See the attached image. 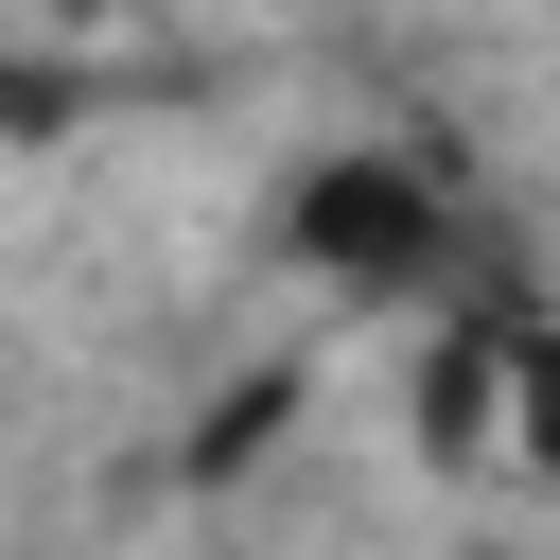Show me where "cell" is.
Returning <instances> with one entry per match:
<instances>
[{"mask_svg": "<svg viewBox=\"0 0 560 560\" xmlns=\"http://www.w3.org/2000/svg\"><path fill=\"white\" fill-rule=\"evenodd\" d=\"M280 245H298L315 280H350V298H420V280L455 262V210H438V175H420L402 140H350V158H315V175L280 192Z\"/></svg>", "mask_w": 560, "mask_h": 560, "instance_id": "6da1fadb", "label": "cell"}, {"mask_svg": "<svg viewBox=\"0 0 560 560\" xmlns=\"http://www.w3.org/2000/svg\"><path fill=\"white\" fill-rule=\"evenodd\" d=\"M508 438L525 472H560V332H508Z\"/></svg>", "mask_w": 560, "mask_h": 560, "instance_id": "7a4b0ae2", "label": "cell"}, {"mask_svg": "<svg viewBox=\"0 0 560 560\" xmlns=\"http://www.w3.org/2000/svg\"><path fill=\"white\" fill-rule=\"evenodd\" d=\"M18 122H52V88H35V70H0V140H18Z\"/></svg>", "mask_w": 560, "mask_h": 560, "instance_id": "3957f363", "label": "cell"}, {"mask_svg": "<svg viewBox=\"0 0 560 560\" xmlns=\"http://www.w3.org/2000/svg\"><path fill=\"white\" fill-rule=\"evenodd\" d=\"M52 18H122V0H52Z\"/></svg>", "mask_w": 560, "mask_h": 560, "instance_id": "277c9868", "label": "cell"}]
</instances>
